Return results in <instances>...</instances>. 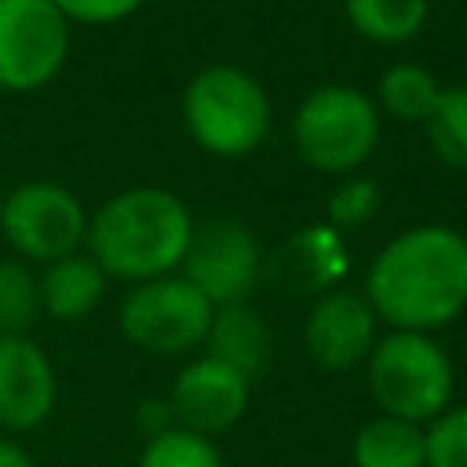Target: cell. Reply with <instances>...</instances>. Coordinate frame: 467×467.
<instances>
[{
    "label": "cell",
    "instance_id": "6da1fadb",
    "mask_svg": "<svg viewBox=\"0 0 467 467\" xmlns=\"http://www.w3.org/2000/svg\"><path fill=\"white\" fill-rule=\"evenodd\" d=\"M390 332H438L467 310V237L445 223L394 234L368 263L361 292Z\"/></svg>",
    "mask_w": 467,
    "mask_h": 467
},
{
    "label": "cell",
    "instance_id": "7a4b0ae2",
    "mask_svg": "<svg viewBox=\"0 0 467 467\" xmlns=\"http://www.w3.org/2000/svg\"><path fill=\"white\" fill-rule=\"evenodd\" d=\"M193 226L190 208L171 190L131 186L88 215L84 244L106 277L142 285L182 266Z\"/></svg>",
    "mask_w": 467,
    "mask_h": 467
},
{
    "label": "cell",
    "instance_id": "3957f363",
    "mask_svg": "<svg viewBox=\"0 0 467 467\" xmlns=\"http://www.w3.org/2000/svg\"><path fill=\"white\" fill-rule=\"evenodd\" d=\"M365 368L368 390L383 416L427 427L452 401V358L427 332H387L376 339Z\"/></svg>",
    "mask_w": 467,
    "mask_h": 467
},
{
    "label": "cell",
    "instance_id": "277c9868",
    "mask_svg": "<svg viewBox=\"0 0 467 467\" xmlns=\"http://www.w3.org/2000/svg\"><path fill=\"white\" fill-rule=\"evenodd\" d=\"M190 139L212 157H248L270 131L266 88L237 66H208L182 91Z\"/></svg>",
    "mask_w": 467,
    "mask_h": 467
},
{
    "label": "cell",
    "instance_id": "5b68a950",
    "mask_svg": "<svg viewBox=\"0 0 467 467\" xmlns=\"http://www.w3.org/2000/svg\"><path fill=\"white\" fill-rule=\"evenodd\" d=\"M379 142V106L354 84H321L292 113V146L325 175L361 168Z\"/></svg>",
    "mask_w": 467,
    "mask_h": 467
},
{
    "label": "cell",
    "instance_id": "8992f818",
    "mask_svg": "<svg viewBox=\"0 0 467 467\" xmlns=\"http://www.w3.org/2000/svg\"><path fill=\"white\" fill-rule=\"evenodd\" d=\"M215 306L182 277H153L142 285H131V292L120 299L117 325L128 343L150 354H190L193 347H204L208 325Z\"/></svg>",
    "mask_w": 467,
    "mask_h": 467
},
{
    "label": "cell",
    "instance_id": "52a82bcc",
    "mask_svg": "<svg viewBox=\"0 0 467 467\" xmlns=\"http://www.w3.org/2000/svg\"><path fill=\"white\" fill-rule=\"evenodd\" d=\"M0 234L22 263H55L80 252L88 237V212L80 197L58 182L29 179L4 193Z\"/></svg>",
    "mask_w": 467,
    "mask_h": 467
},
{
    "label": "cell",
    "instance_id": "ba28073f",
    "mask_svg": "<svg viewBox=\"0 0 467 467\" xmlns=\"http://www.w3.org/2000/svg\"><path fill=\"white\" fill-rule=\"evenodd\" d=\"M73 26L51 0H0V91L29 95L58 77Z\"/></svg>",
    "mask_w": 467,
    "mask_h": 467
},
{
    "label": "cell",
    "instance_id": "9c48e42d",
    "mask_svg": "<svg viewBox=\"0 0 467 467\" xmlns=\"http://www.w3.org/2000/svg\"><path fill=\"white\" fill-rule=\"evenodd\" d=\"M179 274L212 306L248 303L263 274V252H259L255 234L241 219H208L193 226Z\"/></svg>",
    "mask_w": 467,
    "mask_h": 467
},
{
    "label": "cell",
    "instance_id": "30bf717a",
    "mask_svg": "<svg viewBox=\"0 0 467 467\" xmlns=\"http://www.w3.org/2000/svg\"><path fill=\"white\" fill-rule=\"evenodd\" d=\"M248 398H252V383L208 354L182 365L168 390L175 427L193 431L201 438H215L234 423H241V416L248 412Z\"/></svg>",
    "mask_w": 467,
    "mask_h": 467
},
{
    "label": "cell",
    "instance_id": "8fae6325",
    "mask_svg": "<svg viewBox=\"0 0 467 467\" xmlns=\"http://www.w3.org/2000/svg\"><path fill=\"white\" fill-rule=\"evenodd\" d=\"M376 325L368 299L350 288H328L314 299L303 321V347L325 372H347L361 365L376 347Z\"/></svg>",
    "mask_w": 467,
    "mask_h": 467
},
{
    "label": "cell",
    "instance_id": "7c38bea8",
    "mask_svg": "<svg viewBox=\"0 0 467 467\" xmlns=\"http://www.w3.org/2000/svg\"><path fill=\"white\" fill-rule=\"evenodd\" d=\"M58 398V379L47 350L29 336H0V427H40Z\"/></svg>",
    "mask_w": 467,
    "mask_h": 467
},
{
    "label": "cell",
    "instance_id": "4fadbf2b",
    "mask_svg": "<svg viewBox=\"0 0 467 467\" xmlns=\"http://www.w3.org/2000/svg\"><path fill=\"white\" fill-rule=\"evenodd\" d=\"M204 354L230 365L252 383L270 365V328L263 314L252 310L248 303L215 306L208 336H204Z\"/></svg>",
    "mask_w": 467,
    "mask_h": 467
},
{
    "label": "cell",
    "instance_id": "5bb4252c",
    "mask_svg": "<svg viewBox=\"0 0 467 467\" xmlns=\"http://www.w3.org/2000/svg\"><path fill=\"white\" fill-rule=\"evenodd\" d=\"M40 281V306L55 321H80L88 317L102 296H106V274L88 252H73L66 259H55L36 274Z\"/></svg>",
    "mask_w": 467,
    "mask_h": 467
},
{
    "label": "cell",
    "instance_id": "9a60e30c",
    "mask_svg": "<svg viewBox=\"0 0 467 467\" xmlns=\"http://www.w3.org/2000/svg\"><path fill=\"white\" fill-rule=\"evenodd\" d=\"M350 463L354 467H427V438L423 427L376 416L358 427L350 441Z\"/></svg>",
    "mask_w": 467,
    "mask_h": 467
},
{
    "label": "cell",
    "instance_id": "2e32d148",
    "mask_svg": "<svg viewBox=\"0 0 467 467\" xmlns=\"http://www.w3.org/2000/svg\"><path fill=\"white\" fill-rule=\"evenodd\" d=\"M343 15L372 44H405L427 26L431 0H343Z\"/></svg>",
    "mask_w": 467,
    "mask_h": 467
},
{
    "label": "cell",
    "instance_id": "e0dca14e",
    "mask_svg": "<svg viewBox=\"0 0 467 467\" xmlns=\"http://www.w3.org/2000/svg\"><path fill=\"white\" fill-rule=\"evenodd\" d=\"M343 244H339V234L332 226H314V230H303L288 248H285V263H281V274L292 281V288H325L343 274Z\"/></svg>",
    "mask_w": 467,
    "mask_h": 467
},
{
    "label": "cell",
    "instance_id": "ac0fdd59",
    "mask_svg": "<svg viewBox=\"0 0 467 467\" xmlns=\"http://www.w3.org/2000/svg\"><path fill=\"white\" fill-rule=\"evenodd\" d=\"M441 84L434 80L431 69L416 66V62H394L379 73L376 95L387 117L401 120V124H423L438 102Z\"/></svg>",
    "mask_w": 467,
    "mask_h": 467
},
{
    "label": "cell",
    "instance_id": "d6986e66",
    "mask_svg": "<svg viewBox=\"0 0 467 467\" xmlns=\"http://www.w3.org/2000/svg\"><path fill=\"white\" fill-rule=\"evenodd\" d=\"M40 314V281L29 263L18 255L0 259V336H26Z\"/></svg>",
    "mask_w": 467,
    "mask_h": 467
},
{
    "label": "cell",
    "instance_id": "ffe728a7",
    "mask_svg": "<svg viewBox=\"0 0 467 467\" xmlns=\"http://www.w3.org/2000/svg\"><path fill=\"white\" fill-rule=\"evenodd\" d=\"M423 128H427V139H431L434 153L449 168L467 171V84L441 88L431 117L423 120Z\"/></svg>",
    "mask_w": 467,
    "mask_h": 467
},
{
    "label": "cell",
    "instance_id": "44dd1931",
    "mask_svg": "<svg viewBox=\"0 0 467 467\" xmlns=\"http://www.w3.org/2000/svg\"><path fill=\"white\" fill-rule=\"evenodd\" d=\"M135 467H223V456L212 438L171 427L157 438H146Z\"/></svg>",
    "mask_w": 467,
    "mask_h": 467
},
{
    "label": "cell",
    "instance_id": "7402d4cb",
    "mask_svg": "<svg viewBox=\"0 0 467 467\" xmlns=\"http://www.w3.org/2000/svg\"><path fill=\"white\" fill-rule=\"evenodd\" d=\"M427 467H467V405H449L423 427Z\"/></svg>",
    "mask_w": 467,
    "mask_h": 467
},
{
    "label": "cell",
    "instance_id": "603a6c76",
    "mask_svg": "<svg viewBox=\"0 0 467 467\" xmlns=\"http://www.w3.org/2000/svg\"><path fill=\"white\" fill-rule=\"evenodd\" d=\"M379 212V186L368 175L343 179L328 197V226L332 230H354L365 226Z\"/></svg>",
    "mask_w": 467,
    "mask_h": 467
},
{
    "label": "cell",
    "instance_id": "cb8c5ba5",
    "mask_svg": "<svg viewBox=\"0 0 467 467\" xmlns=\"http://www.w3.org/2000/svg\"><path fill=\"white\" fill-rule=\"evenodd\" d=\"M69 26H113L142 7V0H51Z\"/></svg>",
    "mask_w": 467,
    "mask_h": 467
},
{
    "label": "cell",
    "instance_id": "d4e9b609",
    "mask_svg": "<svg viewBox=\"0 0 467 467\" xmlns=\"http://www.w3.org/2000/svg\"><path fill=\"white\" fill-rule=\"evenodd\" d=\"M139 423H142L146 438H157V434L171 431V427H175V416H171V405H168V398H164V401H161V398H150V401H142V405H139Z\"/></svg>",
    "mask_w": 467,
    "mask_h": 467
},
{
    "label": "cell",
    "instance_id": "484cf974",
    "mask_svg": "<svg viewBox=\"0 0 467 467\" xmlns=\"http://www.w3.org/2000/svg\"><path fill=\"white\" fill-rule=\"evenodd\" d=\"M0 467H33V460L18 441L0 438Z\"/></svg>",
    "mask_w": 467,
    "mask_h": 467
},
{
    "label": "cell",
    "instance_id": "4316f807",
    "mask_svg": "<svg viewBox=\"0 0 467 467\" xmlns=\"http://www.w3.org/2000/svg\"><path fill=\"white\" fill-rule=\"evenodd\" d=\"M0 201H4V175H0Z\"/></svg>",
    "mask_w": 467,
    "mask_h": 467
}]
</instances>
